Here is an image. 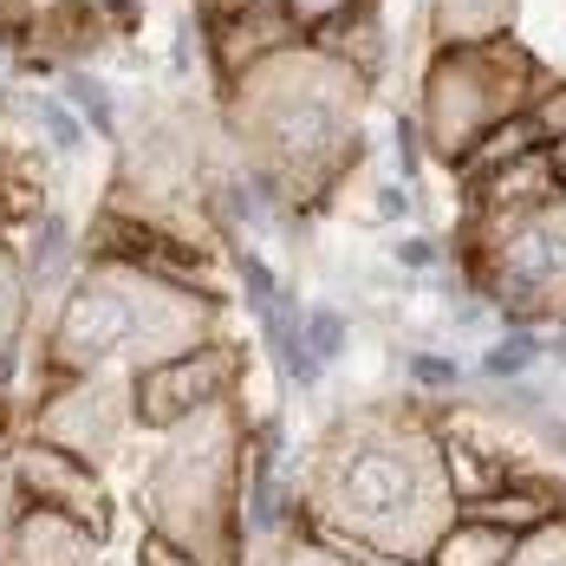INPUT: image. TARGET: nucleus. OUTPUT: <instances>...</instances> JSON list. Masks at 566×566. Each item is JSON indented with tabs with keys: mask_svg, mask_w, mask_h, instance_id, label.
Returning <instances> with one entry per match:
<instances>
[{
	"mask_svg": "<svg viewBox=\"0 0 566 566\" xmlns=\"http://www.w3.org/2000/svg\"><path fill=\"white\" fill-rule=\"evenodd\" d=\"M306 514H313L319 541H333V547L430 560L443 527L462 514L443 430L403 403L397 410L391 403L352 410L345 423L326 430Z\"/></svg>",
	"mask_w": 566,
	"mask_h": 566,
	"instance_id": "nucleus-1",
	"label": "nucleus"
},
{
	"mask_svg": "<svg viewBox=\"0 0 566 566\" xmlns=\"http://www.w3.org/2000/svg\"><path fill=\"white\" fill-rule=\"evenodd\" d=\"M209 339H216V293L209 286L164 281V274H144L130 261H98V274L72 286V300L59 306L53 371L92 378L117 358L150 371V365L182 358Z\"/></svg>",
	"mask_w": 566,
	"mask_h": 566,
	"instance_id": "nucleus-2",
	"label": "nucleus"
},
{
	"mask_svg": "<svg viewBox=\"0 0 566 566\" xmlns=\"http://www.w3.org/2000/svg\"><path fill=\"white\" fill-rule=\"evenodd\" d=\"M150 514L157 534L176 541L202 566H234V534H241V430L228 417V397L182 417L176 443L164 450L150 475Z\"/></svg>",
	"mask_w": 566,
	"mask_h": 566,
	"instance_id": "nucleus-3",
	"label": "nucleus"
},
{
	"mask_svg": "<svg viewBox=\"0 0 566 566\" xmlns=\"http://www.w3.org/2000/svg\"><path fill=\"white\" fill-rule=\"evenodd\" d=\"M541 59L527 53L514 33L482 40V46H437L423 65V92H417V130L423 150L455 170L502 117L527 112L541 92Z\"/></svg>",
	"mask_w": 566,
	"mask_h": 566,
	"instance_id": "nucleus-4",
	"label": "nucleus"
},
{
	"mask_svg": "<svg viewBox=\"0 0 566 566\" xmlns=\"http://www.w3.org/2000/svg\"><path fill=\"white\" fill-rule=\"evenodd\" d=\"M469 241V281L509 326L534 319H566V209L541 216H509V222H475L462 228Z\"/></svg>",
	"mask_w": 566,
	"mask_h": 566,
	"instance_id": "nucleus-5",
	"label": "nucleus"
},
{
	"mask_svg": "<svg viewBox=\"0 0 566 566\" xmlns=\"http://www.w3.org/2000/svg\"><path fill=\"white\" fill-rule=\"evenodd\" d=\"M234 378H241L234 345L209 339V345H196V352H182V358H164V365L137 371V385H130V417L150 423V430H176L182 417L222 403V397L234 391Z\"/></svg>",
	"mask_w": 566,
	"mask_h": 566,
	"instance_id": "nucleus-6",
	"label": "nucleus"
},
{
	"mask_svg": "<svg viewBox=\"0 0 566 566\" xmlns=\"http://www.w3.org/2000/svg\"><path fill=\"white\" fill-rule=\"evenodd\" d=\"M13 475H20V495L33 502V509H59V514H78L92 534H105V489H98V475H92V462L72 450H59V443H27V450L13 455Z\"/></svg>",
	"mask_w": 566,
	"mask_h": 566,
	"instance_id": "nucleus-7",
	"label": "nucleus"
},
{
	"mask_svg": "<svg viewBox=\"0 0 566 566\" xmlns=\"http://www.w3.org/2000/svg\"><path fill=\"white\" fill-rule=\"evenodd\" d=\"M124 417H130V397L105 391L92 378H72L40 410V430H46V443H59V450H72V455H105L117 443V430H124Z\"/></svg>",
	"mask_w": 566,
	"mask_h": 566,
	"instance_id": "nucleus-8",
	"label": "nucleus"
},
{
	"mask_svg": "<svg viewBox=\"0 0 566 566\" xmlns=\"http://www.w3.org/2000/svg\"><path fill=\"white\" fill-rule=\"evenodd\" d=\"M92 560H98V534L78 514L27 502L20 527H13V566H92Z\"/></svg>",
	"mask_w": 566,
	"mask_h": 566,
	"instance_id": "nucleus-9",
	"label": "nucleus"
},
{
	"mask_svg": "<svg viewBox=\"0 0 566 566\" xmlns=\"http://www.w3.org/2000/svg\"><path fill=\"white\" fill-rule=\"evenodd\" d=\"M306 46H319L326 59H339L358 85H371V78L385 72V59H391V27L378 20V0H358V7L339 13L326 33H313Z\"/></svg>",
	"mask_w": 566,
	"mask_h": 566,
	"instance_id": "nucleus-10",
	"label": "nucleus"
},
{
	"mask_svg": "<svg viewBox=\"0 0 566 566\" xmlns=\"http://www.w3.org/2000/svg\"><path fill=\"white\" fill-rule=\"evenodd\" d=\"M514 547H521V534L502 527V521H482V514H455L450 527H443V541L430 547V566H509Z\"/></svg>",
	"mask_w": 566,
	"mask_h": 566,
	"instance_id": "nucleus-11",
	"label": "nucleus"
},
{
	"mask_svg": "<svg viewBox=\"0 0 566 566\" xmlns=\"http://www.w3.org/2000/svg\"><path fill=\"white\" fill-rule=\"evenodd\" d=\"M514 13H521V0H430L437 46H482V40H502V33H514Z\"/></svg>",
	"mask_w": 566,
	"mask_h": 566,
	"instance_id": "nucleus-12",
	"label": "nucleus"
},
{
	"mask_svg": "<svg viewBox=\"0 0 566 566\" xmlns=\"http://www.w3.org/2000/svg\"><path fill=\"white\" fill-rule=\"evenodd\" d=\"M541 144H547V137H541V124H534L527 112H514V117H502V124H495L469 157H462V164H455V176H462V182H475V176L502 170V164L527 157V150H541Z\"/></svg>",
	"mask_w": 566,
	"mask_h": 566,
	"instance_id": "nucleus-13",
	"label": "nucleus"
},
{
	"mask_svg": "<svg viewBox=\"0 0 566 566\" xmlns=\"http://www.w3.org/2000/svg\"><path fill=\"white\" fill-rule=\"evenodd\" d=\"M228 268H234V281H241V300H248V313L254 319H274L281 306H293V293L281 286V274L254 254V248H228Z\"/></svg>",
	"mask_w": 566,
	"mask_h": 566,
	"instance_id": "nucleus-14",
	"label": "nucleus"
},
{
	"mask_svg": "<svg viewBox=\"0 0 566 566\" xmlns=\"http://www.w3.org/2000/svg\"><path fill=\"white\" fill-rule=\"evenodd\" d=\"M27 112H33V124H40V137L53 144L59 157H85V144H92V130H85V117L72 112L59 92H33L27 98Z\"/></svg>",
	"mask_w": 566,
	"mask_h": 566,
	"instance_id": "nucleus-15",
	"label": "nucleus"
},
{
	"mask_svg": "<svg viewBox=\"0 0 566 566\" xmlns=\"http://www.w3.org/2000/svg\"><path fill=\"white\" fill-rule=\"evenodd\" d=\"M541 358H547V339H541L534 326H514L509 339H495L482 352V378H489V385H514V378H527Z\"/></svg>",
	"mask_w": 566,
	"mask_h": 566,
	"instance_id": "nucleus-16",
	"label": "nucleus"
},
{
	"mask_svg": "<svg viewBox=\"0 0 566 566\" xmlns=\"http://www.w3.org/2000/svg\"><path fill=\"white\" fill-rule=\"evenodd\" d=\"M59 98L85 117V130H92V137H117V98L105 92V78H92V72H78V65H72V72L59 78Z\"/></svg>",
	"mask_w": 566,
	"mask_h": 566,
	"instance_id": "nucleus-17",
	"label": "nucleus"
},
{
	"mask_svg": "<svg viewBox=\"0 0 566 566\" xmlns=\"http://www.w3.org/2000/svg\"><path fill=\"white\" fill-rule=\"evenodd\" d=\"M300 333H306V345H313L319 365H333V358H345V333H352V319H345L339 306H306V313H300Z\"/></svg>",
	"mask_w": 566,
	"mask_h": 566,
	"instance_id": "nucleus-18",
	"label": "nucleus"
},
{
	"mask_svg": "<svg viewBox=\"0 0 566 566\" xmlns=\"http://www.w3.org/2000/svg\"><path fill=\"white\" fill-rule=\"evenodd\" d=\"M509 566H566V514L541 521V527H527Z\"/></svg>",
	"mask_w": 566,
	"mask_h": 566,
	"instance_id": "nucleus-19",
	"label": "nucleus"
},
{
	"mask_svg": "<svg viewBox=\"0 0 566 566\" xmlns=\"http://www.w3.org/2000/svg\"><path fill=\"white\" fill-rule=\"evenodd\" d=\"M352 7H358V0H281V13L293 20V33H300V40L326 33V27H333L339 13H352Z\"/></svg>",
	"mask_w": 566,
	"mask_h": 566,
	"instance_id": "nucleus-20",
	"label": "nucleus"
},
{
	"mask_svg": "<svg viewBox=\"0 0 566 566\" xmlns=\"http://www.w3.org/2000/svg\"><path fill=\"white\" fill-rule=\"evenodd\" d=\"M20 306H27V286L13 281V268H7V254H0V371H7V358H13V339H20Z\"/></svg>",
	"mask_w": 566,
	"mask_h": 566,
	"instance_id": "nucleus-21",
	"label": "nucleus"
},
{
	"mask_svg": "<svg viewBox=\"0 0 566 566\" xmlns=\"http://www.w3.org/2000/svg\"><path fill=\"white\" fill-rule=\"evenodd\" d=\"M527 117L541 124V137L554 144V137H566V78H541V92H534V105H527Z\"/></svg>",
	"mask_w": 566,
	"mask_h": 566,
	"instance_id": "nucleus-22",
	"label": "nucleus"
},
{
	"mask_svg": "<svg viewBox=\"0 0 566 566\" xmlns=\"http://www.w3.org/2000/svg\"><path fill=\"white\" fill-rule=\"evenodd\" d=\"M410 385H417V391L450 397L455 385H462V365H455V358H443V352H417V358H410Z\"/></svg>",
	"mask_w": 566,
	"mask_h": 566,
	"instance_id": "nucleus-23",
	"label": "nucleus"
},
{
	"mask_svg": "<svg viewBox=\"0 0 566 566\" xmlns=\"http://www.w3.org/2000/svg\"><path fill=\"white\" fill-rule=\"evenodd\" d=\"M391 261L403 274H437V268H443V241H437V234H397Z\"/></svg>",
	"mask_w": 566,
	"mask_h": 566,
	"instance_id": "nucleus-24",
	"label": "nucleus"
},
{
	"mask_svg": "<svg viewBox=\"0 0 566 566\" xmlns=\"http://www.w3.org/2000/svg\"><path fill=\"white\" fill-rule=\"evenodd\" d=\"M268 566H358V560H352L345 547H333V541H319V534H313V541H286Z\"/></svg>",
	"mask_w": 566,
	"mask_h": 566,
	"instance_id": "nucleus-25",
	"label": "nucleus"
},
{
	"mask_svg": "<svg viewBox=\"0 0 566 566\" xmlns=\"http://www.w3.org/2000/svg\"><path fill=\"white\" fill-rule=\"evenodd\" d=\"M410 209H417V196H410V182H397V176H385L378 189H371V216L378 222H410Z\"/></svg>",
	"mask_w": 566,
	"mask_h": 566,
	"instance_id": "nucleus-26",
	"label": "nucleus"
},
{
	"mask_svg": "<svg viewBox=\"0 0 566 566\" xmlns=\"http://www.w3.org/2000/svg\"><path fill=\"white\" fill-rule=\"evenodd\" d=\"M144 566H202V560H196V554H182V547L164 541V534H150V541H144Z\"/></svg>",
	"mask_w": 566,
	"mask_h": 566,
	"instance_id": "nucleus-27",
	"label": "nucleus"
},
{
	"mask_svg": "<svg viewBox=\"0 0 566 566\" xmlns=\"http://www.w3.org/2000/svg\"><path fill=\"white\" fill-rule=\"evenodd\" d=\"M547 164H554V182H560V196H566V137L547 144Z\"/></svg>",
	"mask_w": 566,
	"mask_h": 566,
	"instance_id": "nucleus-28",
	"label": "nucleus"
},
{
	"mask_svg": "<svg viewBox=\"0 0 566 566\" xmlns=\"http://www.w3.org/2000/svg\"><path fill=\"white\" fill-rule=\"evenodd\" d=\"M554 326H560V333L547 339V358H560V365H566V319H554Z\"/></svg>",
	"mask_w": 566,
	"mask_h": 566,
	"instance_id": "nucleus-29",
	"label": "nucleus"
}]
</instances>
